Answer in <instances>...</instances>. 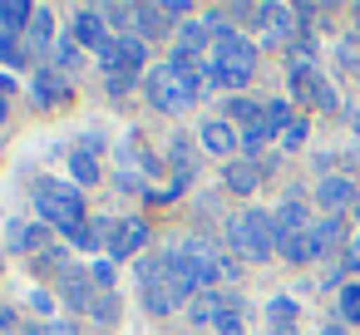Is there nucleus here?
Here are the masks:
<instances>
[{"mask_svg":"<svg viewBox=\"0 0 360 335\" xmlns=\"http://www.w3.org/2000/svg\"><path fill=\"white\" fill-rule=\"evenodd\" d=\"M207 74H212V84H227V89H242L252 74H257V45L247 40V35H237V30H227V35H217L212 40V50H207Z\"/></svg>","mask_w":360,"mask_h":335,"instance_id":"f257e3e1","label":"nucleus"},{"mask_svg":"<svg viewBox=\"0 0 360 335\" xmlns=\"http://www.w3.org/2000/svg\"><path fill=\"white\" fill-rule=\"evenodd\" d=\"M35 207H40V217L50 222V227H60L65 237H75L89 217H84V197H79V188L75 183H60V178H40V188H35Z\"/></svg>","mask_w":360,"mask_h":335,"instance_id":"f03ea898","label":"nucleus"},{"mask_svg":"<svg viewBox=\"0 0 360 335\" xmlns=\"http://www.w3.org/2000/svg\"><path fill=\"white\" fill-rule=\"evenodd\" d=\"M227 242H232L237 256L266 261V256L276 251V242H281V237H276V217H271V212H242V217H232Z\"/></svg>","mask_w":360,"mask_h":335,"instance_id":"7ed1b4c3","label":"nucleus"},{"mask_svg":"<svg viewBox=\"0 0 360 335\" xmlns=\"http://www.w3.org/2000/svg\"><path fill=\"white\" fill-rule=\"evenodd\" d=\"M178 256L193 266V276L202 281V291H212L217 276H237V266L227 261V251H217V242H207V237H188L178 247Z\"/></svg>","mask_w":360,"mask_h":335,"instance_id":"20e7f679","label":"nucleus"},{"mask_svg":"<svg viewBox=\"0 0 360 335\" xmlns=\"http://www.w3.org/2000/svg\"><path fill=\"white\" fill-rule=\"evenodd\" d=\"M291 94L301 99V104H316V109H335V89L316 74V65H311V50H296L291 55Z\"/></svg>","mask_w":360,"mask_h":335,"instance_id":"39448f33","label":"nucleus"},{"mask_svg":"<svg viewBox=\"0 0 360 335\" xmlns=\"http://www.w3.org/2000/svg\"><path fill=\"white\" fill-rule=\"evenodd\" d=\"M99 60H104V70H109L114 79H124V74H134V70L148 65V45H143L139 35H129V40H109V45L99 50Z\"/></svg>","mask_w":360,"mask_h":335,"instance_id":"423d86ee","label":"nucleus"},{"mask_svg":"<svg viewBox=\"0 0 360 335\" xmlns=\"http://www.w3.org/2000/svg\"><path fill=\"white\" fill-rule=\"evenodd\" d=\"M183 15H188L183 0H168V6H134L139 35H148V40H158V35L168 30V20H183Z\"/></svg>","mask_w":360,"mask_h":335,"instance_id":"0eeeda50","label":"nucleus"},{"mask_svg":"<svg viewBox=\"0 0 360 335\" xmlns=\"http://www.w3.org/2000/svg\"><path fill=\"white\" fill-rule=\"evenodd\" d=\"M143 242H148V222H139V217H119L114 242H109V261H129Z\"/></svg>","mask_w":360,"mask_h":335,"instance_id":"6e6552de","label":"nucleus"},{"mask_svg":"<svg viewBox=\"0 0 360 335\" xmlns=\"http://www.w3.org/2000/svg\"><path fill=\"white\" fill-rule=\"evenodd\" d=\"M198 143L207 148V153H232V148H242V129L237 124H227V119H207L202 129H198Z\"/></svg>","mask_w":360,"mask_h":335,"instance_id":"1a4fd4ad","label":"nucleus"},{"mask_svg":"<svg viewBox=\"0 0 360 335\" xmlns=\"http://www.w3.org/2000/svg\"><path fill=\"white\" fill-rule=\"evenodd\" d=\"M276 251H281L291 266H306V261H316L326 247H321V237H316V222H311L306 232H291V237H281V242H276Z\"/></svg>","mask_w":360,"mask_h":335,"instance_id":"9d476101","label":"nucleus"},{"mask_svg":"<svg viewBox=\"0 0 360 335\" xmlns=\"http://www.w3.org/2000/svg\"><path fill=\"white\" fill-rule=\"evenodd\" d=\"M30 94H35V104L50 109V104H65V99H70V84H65V74H60L55 65H45V70L30 79Z\"/></svg>","mask_w":360,"mask_h":335,"instance_id":"9b49d317","label":"nucleus"},{"mask_svg":"<svg viewBox=\"0 0 360 335\" xmlns=\"http://www.w3.org/2000/svg\"><path fill=\"white\" fill-rule=\"evenodd\" d=\"M60 281H65V296H70V306H75V310L94 306V301L104 296V291H94V276H84V271H70V266H65V276H60Z\"/></svg>","mask_w":360,"mask_h":335,"instance_id":"f8f14e48","label":"nucleus"},{"mask_svg":"<svg viewBox=\"0 0 360 335\" xmlns=\"http://www.w3.org/2000/svg\"><path fill=\"white\" fill-rule=\"evenodd\" d=\"M75 40H79V45H94V50H104V45H109L104 15H99V11H79V15H75Z\"/></svg>","mask_w":360,"mask_h":335,"instance_id":"ddd939ff","label":"nucleus"},{"mask_svg":"<svg viewBox=\"0 0 360 335\" xmlns=\"http://www.w3.org/2000/svg\"><path fill=\"white\" fill-rule=\"evenodd\" d=\"M227 124H242V133H252V129H262L266 124V109L257 104V99H227Z\"/></svg>","mask_w":360,"mask_h":335,"instance_id":"4468645a","label":"nucleus"},{"mask_svg":"<svg viewBox=\"0 0 360 335\" xmlns=\"http://www.w3.org/2000/svg\"><path fill=\"white\" fill-rule=\"evenodd\" d=\"M6 242H11V251H45V232L35 227V222H6Z\"/></svg>","mask_w":360,"mask_h":335,"instance_id":"2eb2a0df","label":"nucleus"},{"mask_svg":"<svg viewBox=\"0 0 360 335\" xmlns=\"http://www.w3.org/2000/svg\"><path fill=\"white\" fill-rule=\"evenodd\" d=\"M257 20L266 25V40L276 45V40H286V35H291V20H296V11H286V6H257Z\"/></svg>","mask_w":360,"mask_h":335,"instance_id":"dca6fc26","label":"nucleus"},{"mask_svg":"<svg viewBox=\"0 0 360 335\" xmlns=\"http://www.w3.org/2000/svg\"><path fill=\"white\" fill-rule=\"evenodd\" d=\"M271 217H276V237H291V232H306V227H311V222H306V202H301V197H286Z\"/></svg>","mask_w":360,"mask_h":335,"instance_id":"f3484780","label":"nucleus"},{"mask_svg":"<svg viewBox=\"0 0 360 335\" xmlns=\"http://www.w3.org/2000/svg\"><path fill=\"white\" fill-rule=\"evenodd\" d=\"M217 335H247V310H242V296H222V310H217Z\"/></svg>","mask_w":360,"mask_h":335,"instance_id":"a211bd4d","label":"nucleus"},{"mask_svg":"<svg viewBox=\"0 0 360 335\" xmlns=\"http://www.w3.org/2000/svg\"><path fill=\"white\" fill-rule=\"evenodd\" d=\"M30 20H35V6H25V0L0 6V35H20V30H30Z\"/></svg>","mask_w":360,"mask_h":335,"instance_id":"6ab92c4d","label":"nucleus"},{"mask_svg":"<svg viewBox=\"0 0 360 335\" xmlns=\"http://www.w3.org/2000/svg\"><path fill=\"white\" fill-rule=\"evenodd\" d=\"M316 202H321V207H330V212H340L345 202H355V188H350V178H326V183L316 188Z\"/></svg>","mask_w":360,"mask_h":335,"instance_id":"aec40b11","label":"nucleus"},{"mask_svg":"<svg viewBox=\"0 0 360 335\" xmlns=\"http://www.w3.org/2000/svg\"><path fill=\"white\" fill-rule=\"evenodd\" d=\"M257 183H262V168L257 163H227V188L232 192H257Z\"/></svg>","mask_w":360,"mask_h":335,"instance_id":"412c9836","label":"nucleus"},{"mask_svg":"<svg viewBox=\"0 0 360 335\" xmlns=\"http://www.w3.org/2000/svg\"><path fill=\"white\" fill-rule=\"evenodd\" d=\"M217 310H222V291H198V296L188 301V315H193L198 325H212Z\"/></svg>","mask_w":360,"mask_h":335,"instance_id":"4be33fe9","label":"nucleus"},{"mask_svg":"<svg viewBox=\"0 0 360 335\" xmlns=\"http://www.w3.org/2000/svg\"><path fill=\"white\" fill-rule=\"evenodd\" d=\"M335 310H340V320H345V325H360V286H355V281H350V286H340Z\"/></svg>","mask_w":360,"mask_h":335,"instance_id":"5701e85b","label":"nucleus"},{"mask_svg":"<svg viewBox=\"0 0 360 335\" xmlns=\"http://www.w3.org/2000/svg\"><path fill=\"white\" fill-rule=\"evenodd\" d=\"M45 45H50V11H40V6H35V20H30V50L40 55Z\"/></svg>","mask_w":360,"mask_h":335,"instance_id":"b1692460","label":"nucleus"},{"mask_svg":"<svg viewBox=\"0 0 360 335\" xmlns=\"http://www.w3.org/2000/svg\"><path fill=\"white\" fill-rule=\"evenodd\" d=\"M266 315H271V325H276V330H286V325L296 320V301H291V296H276V301L266 306Z\"/></svg>","mask_w":360,"mask_h":335,"instance_id":"393cba45","label":"nucleus"},{"mask_svg":"<svg viewBox=\"0 0 360 335\" xmlns=\"http://www.w3.org/2000/svg\"><path fill=\"white\" fill-rule=\"evenodd\" d=\"M340 232H345V217H340V212H330L326 222H316V237H321V247H335V242H340Z\"/></svg>","mask_w":360,"mask_h":335,"instance_id":"a878e982","label":"nucleus"},{"mask_svg":"<svg viewBox=\"0 0 360 335\" xmlns=\"http://www.w3.org/2000/svg\"><path fill=\"white\" fill-rule=\"evenodd\" d=\"M75 65H79V45H75V40H60V45H55V70L65 74V70H75Z\"/></svg>","mask_w":360,"mask_h":335,"instance_id":"bb28decb","label":"nucleus"},{"mask_svg":"<svg viewBox=\"0 0 360 335\" xmlns=\"http://www.w3.org/2000/svg\"><path fill=\"white\" fill-rule=\"evenodd\" d=\"M306 133H311V129H306V119H291L276 138H281V148H301V143H306Z\"/></svg>","mask_w":360,"mask_h":335,"instance_id":"cd10ccee","label":"nucleus"},{"mask_svg":"<svg viewBox=\"0 0 360 335\" xmlns=\"http://www.w3.org/2000/svg\"><path fill=\"white\" fill-rule=\"evenodd\" d=\"M70 173H75L79 183H94V178H99V168H94L89 153H75V158H70Z\"/></svg>","mask_w":360,"mask_h":335,"instance_id":"c85d7f7f","label":"nucleus"},{"mask_svg":"<svg viewBox=\"0 0 360 335\" xmlns=\"http://www.w3.org/2000/svg\"><path fill=\"white\" fill-rule=\"evenodd\" d=\"M89 276H94V286H104V291L114 296V261H99V266H94Z\"/></svg>","mask_w":360,"mask_h":335,"instance_id":"c756f323","label":"nucleus"},{"mask_svg":"<svg viewBox=\"0 0 360 335\" xmlns=\"http://www.w3.org/2000/svg\"><path fill=\"white\" fill-rule=\"evenodd\" d=\"M94 315H99V320H114V315H119V296H99V301H94Z\"/></svg>","mask_w":360,"mask_h":335,"instance_id":"7c9ffc66","label":"nucleus"},{"mask_svg":"<svg viewBox=\"0 0 360 335\" xmlns=\"http://www.w3.org/2000/svg\"><path fill=\"white\" fill-rule=\"evenodd\" d=\"M99 15H104V25H109V20H119V25H124V20H134V6H104Z\"/></svg>","mask_w":360,"mask_h":335,"instance_id":"2f4dec72","label":"nucleus"},{"mask_svg":"<svg viewBox=\"0 0 360 335\" xmlns=\"http://www.w3.org/2000/svg\"><path fill=\"white\" fill-rule=\"evenodd\" d=\"M30 306H35V310H40V315H50V310H55V301H50V296H45V291H35V296H30Z\"/></svg>","mask_w":360,"mask_h":335,"instance_id":"473e14b6","label":"nucleus"},{"mask_svg":"<svg viewBox=\"0 0 360 335\" xmlns=\"http://www.w3.org/2000/svg\"><path fill=\"white\" fill-rule=\"evenodd\" d=\"M45 335H75V325H50Z\"/></svg>","mask_w":360,"mask_h":335,"instance_id":"72a5a7b5","label":"nucleus"},{"mask_svg":"<svg viewBox=\"0 0 360 335\" xmlns=\"http://www.w3.org/2000/svg\"><path fill=\"white\" fill-rule=\"evenodd\" d=\"M321 335H345V330H340V325H326V330H321Z\"/></svg>","mask_w":360,"mask_h":335,"instance_id":"f704fd0d","label":"nucleus"},{"mask_svg":"<svg viewBox=\"0 0 360 335\" xmlns=\"http://www.w3.org/2000/svg\"><path fill=\"white\" fill-rule=\"evenodd\" d=\"M0 119H6V94H0Z\"/></svg>","mask_w":360,"mask_h":335,"instance_id":"c9c22d12","label":"nucleus"},{"mask_svg":"<svg viewBox=\"0 0 360 335\" xmlns=\"http://www.w3.org/2000/svg\"><path fill=\"white\" fill-rule=\"evenodd\" d=\"M355 30H360V6H355Z\"/></svg>","mask_w":360,"mask_h":335,"instance_id":"e433bc0d","label":"nucleus"},{"mask_svg":"<svg viewBox=\"0 0 360 335\" xmlns=\"http://www.w3.org/2000/svg\"><path fill=\"white\" fill-rule=\"evenodd\" d=\"M355 222H360V202H355Z\"/></svg>","mask_w":360,"mask_h":335,"instance_id":"4c0bfd02","label":"nucleus"},{"mask_svg":"<svg viewBox=\"0 0 360 335\" xmlns=\"http://www.w3.org/2000/svg\"><path fill=\"white\" fill-rule=\"evenodd\" d=\"M355 129H360V114H355Z\"/></svg>","mask_w":360,"mask_h":335,"instance_id":"58836bf2","label":"nucleus"}]
</instances>
